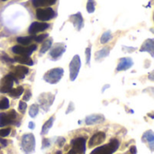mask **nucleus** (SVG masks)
Returning a JSON list of instances; mask_svg holds the SVG:
<instances>
[{"label":"nucleus","instance_id":"49530a36","mask_svg":"<svg viewBox=\"0 0 154 154\" xmlns=\"http://www.w3.org/2000/svg\"><path fill=\"white\" fill-rule=\"evenodd\" d=\"M2 1H6V0H2Z\"/></svg>","mask_w":154,"mask_h":154},{"label":"nucleus","instance_id":"c03bdc74","mask_svg":"<svg viewBox=\"0 0 154 154\" xmlns=\"http://www.w3.org/2000/svg\"><path fill=\"white\" fill-rule=\"evenodd\" d=\"M148 116H150L151 118H154V111L152 113H150V114H148Z\"/></svg>","mask_w":154,"mask_h":154},{"label":"nucleus","instance_id":"58836bf2","mask_svg":"<svg viewBox=\"0 0 154 154\" xmlns=\"http://www.w3.org/2000/svg\"><path fill=\"white\" fill-rule=\"evenodd\" d=\"M130 153L131 154H136L137 153V149L134 145H133L131 148H130Z\"/></svg>","mask_w":154,"mask_h":154},{"label":"nucleus","instance_id":"bb28decb","mask_svg":"<svg viewBox=\"0 0 154 154\" xmlns=\"http://www.w3.org/2000/svg\"><path fill=\"white\" fill-rule=\"evenodd\" d=\"M38 112H39V106L38 105H36V104H33V105H32L31 106H30V109H29V115H30V116L31 117H35L36 116H37V114H38Z\"/></svg>","mask_w":154,"mask_h":154},{"label":"nucleus","instance_id":"5701e85b","mask_svg":"<svg viewBox=\"0 0 154 154\" xmlns=\"http://www.w3.org/2000/svg\"><path fill=\"white\" fill-rule=\"evenodd\" d=\"M112 38H113V36H112L111 32H110V31H106V32H105L102 34V36H101V38H100V42H101L102 44H106V43H107L109 41H111Z\"/></svg>","mask_w":154,"mask_h":154},{"label":"nucleus","instance_id":"7c9ffc66","mask_svg":"<svg viewBox=\"0 0 154 154\" xmlns=\"http://www.w3.org/2000/svg\"><path fill=\"white\" fill-rule=\"evenodd\" d=\"M19 111L22 113V114H24V112H25V110H26V108H27V105H26V103L25 102H23V101H21L20 103H19Z\"/></svg>","mask_w":154,"mask_h":154},{"label":"nucleus","instance_id":"473e14b6","mask_svg":"<svg viewBox=\"0 0 154 154\" xmlns=\"http://www.w3.org/2000/svg\"><path fill=\"white\" fill-rule=\"evenodd\" d=\"M10 132H11V129H10V128L2 129V130H0V136L5 137V136H7V135L10 134Z\"/></svg>","mask_w":154,"mask_h":154},{"label":"nucleus","instance_id":"39448f33","mask_svg":"<svg viewBox=\"0 0 154 154\" xmlns=\"http://www.w3.org/2000/svg\"><path fill=\"white\" fill-rule=\"evenodd\" d=\"M14 81L18 82L11 73L5 76L2 79V80L0 81V92L1 93H9L13 88V85H14Z\"/></svg>","mask_w":154,"mask_h":154},{"label":"nucleus","instance_id":"c756f323","mask_svg":"<svg viewBox=\"0 0 154 154\" xmlns=\"http://www.w3.org/2000/svg\"><path fill=\"white\" fill-rule=\"evenodd\" d=\"M86 61H87V64L89 65L90 64V58H91V46L88 47L86 49Z\"/></svg>","mask_w":154,"mask_h":154},{"label":"nucleus","instance_id":"72a5a7b5","mask_svg":"<svg viewBox=\"0 0 154 154\" xmlns=\"http://www.w3.org/2000/svg\"><path fill=\"white\" fill-rule=\"evenodd\" d=\"M46 37H48V34H47V33H44V34H41V35H39V36H35L34 40L36 41V42H42Z\"/></svg>","mask_w":154,"mask_h":154},{"label":"nucleus","instance_id":"0eeeda50","mask_svg":"<svg viewBox=\"0 0 154 154\" xmlns=\"http://www.w3.org/2000/svg\"><path fill=\"white\" fill-rule=\"evenodd\" d=\"M55 16H56V13L51 7L39 8L36 11V17H37V19H39L40 21H42V22L49 21V20L54 18Z\"/></svg>","mask_w":154,"mask_h":154},{"label":"nucleus","instance_id":"dca6fc26","mask_svg":"<svg viewBox=\"0 0 154 154\" xmlns=\"http://www.w3.org/2000/svg\"><path fill=\"white\" fill-rule=\"evenodd\" d=\"M140 51L148 52L152 58H154V39H147L143 42L140 48Z\"/></svg>","mask_w":154,"mask_h":154},{"label":"nucleus","instance_id":"cd10ccee","mask_svg":"<svg viewBox=\"0 0 154 154\" xmlns=\"http://www.w3.org/2000/svg\"><path fill=\"white\" fill-rule=\"evenodd\" d=\"M96 9V3L95 0H88V4H87V10L89 14H92L95 12Z\"/></svg>","mask_w":154,"mask_h":154},{"label":"nucleus","instance_id":"f704fd0d","mask_svg":"<svg viewBox=\"0 0 154 154\" xmlns=\"http://www.w3.org/2000/svg\"><path fill=\"white\" fill-rule=\"evenodd\" d=\"M123 51H125V52H128V53H131V52H134V51H136V48L135 47H125V46H124L123 47Z\"/></svg>","mask_w":154,"mask_h":154},{"label":"nucleus","instance_id":"9d476101","mask_svg":"<svg viewBox=\"0 0 154 154\" xmlns=\"http://www.w3.org/2000/svg\"><path fill=\"white\" fill-rule=\"evenodd\" d=\"M49 26H50V25H49L48 23H43V22H33V23L30 25V27H29V29H28V32H29L30 34L34 35V34H36V33H38V32H40L45 31L46 29L49 28Z\"/></svg>","mask_w":154,"mask_h":154},{"label":"nucleus","instance_id":"4468645a","mask_svg":"<svg viewBox=\"0 0 154 154\" xmlns=\"http://www.w3.org/2000/svg\"><path fill=\"white\" fill-rule=\"evenodd\" d=\"M134 65V61L131 58L125 57V58H121L119 60V63L116 67V72L119 71H124L129 69L132 66Z\"/></svg>","mask_w":154,"mask_h":154},{"label":"nucleus","instance_id":"aec40b11","mask_svg":"<svg viewBox=\"0 0 154 154\" xmlns=\"http://www.w3.org/2000/svg\"><path fill=\"white\" fill-rule=\"evenodd\" d=\"M109 53H110V48L106 47V48H103L102 50L97 51L95 54V58L97 60H102L103 59L106 58L109 55Z\"/></svg>","mask_w":154,"mask_h":154},{"label":"nucleus","instance_id":"79ce46f5","mask_svg":"<svg viewBox=\"0 0 154 154\" xmlns=\"http://www.w3.org/2000/svg\"><path fill=\"white\" fill-rule=\"evenodd\" d=\"M0 142L3 143V145H4V146H6V143H6V141H5V140H3V139H0Z\"/></svg>","mask_w":154,"mask_h":154},{"label":"nucleus","instance_id":"f03ea898","mask_svg":"<svg viewBox=\"0 0 154 154\" xmlns=\"http://www.w3.org/2000/svg\"><path fill=\"white\" fill-rule=\"evenodd\" d=\"M63 72L64 71L61 68L52 69L45 73V75L43 76V79L50 84H56L61 79Z\"/></svg>","mask_w":154,"mask_h":154},{"label":"nucleus","instance_id":"393cba45","mask_svg":"<svg viewBox=\"0 0 154 154\" xmlns=\"http://www.w3.org/2000/svg\"><path fill=\"white\" fill-rule=\"evenodd\" d=\"M53 121H54V118L51 117V118H50V119L43 125L42 129V134H46L48 133V131L51 129V127L52 125H53Z\"/></svg>","mask_w":154,"mask_h":154},{"label":"nucleus","instance_id":"20e7f679","mask_svg":"<svg viewBox=\"0 0 154 154\" xmlns=\"http://www.w3.org/2000/svg\"><path fill=\"white\" fill-rule=\"evenodd\" d=\"M80 67H81L80 57L79 55H75L69 63V79L71 81H74L77 79Z\"/></svg>","mask_w":154,"mask_h":154},{"label":"nucleus","instance_id":"1a4fd4ad","mask_svg":"<svg viewBox=\"0 0 154 154\" xmlns=\"http://www.w3.org/2000/svg\"><path fill=\"white\" fill-rule=\"evenodd\" d=\"M16 118V113L14 110H11L9 113L0 114V127L5 126L7 125L13 124Z\"/></svg>","mask_w":154,"mask_h":154},{"label":"nucleus","instance_id":"4be33fe9","mask_svg":"<svg viewBox=\"0 0 154 154\" xmlns=\"http://www.w3.org/2000/svg\"><path fill=\"white\" fill-rule=\"evenodd\" d=\"M143 143H151L154 141V132L152 130H148L147 132H145L143 135Z\"/></svg>","mask_w":154,"mask_h":154},{"label":"nucleus","instance_id":"2f4dec72","mask_svg":"<svg viewBox=\"0 0 154 154\" xmlns=\"http://www.w3.org/2000/svg\"><path fill=\"white\" fill-rule=\"evenodd\" d=\"M143 93H147L148 95H150L152 97L154 98V88H152V87H150V88H147L143 89Z\"/></svg>","mask_w":154,"mask_h":154},{"label":"nucleus","instance_id":"09e8293b","mask_svg":"<svg viewBox=\"0 0 154 154\" xmlns=\"http://www.w3.org/2000/svg\"><path fill=\"white\" fill-rule=\"evenodd\" d=\"M153 20H154V15H153Z\"/></svg>","mask_w":154,"mask_h":154},{"label":"nucleus","instance_id":"f8f14e48","mask_svg":"<svg viewBox=\"0 0 154 154\" xmlns=\"http://www.w3.org/2000/svg\"><path fill=\"white\" fill-rule=\"evenodd\" d=\"M106 140V134L103 132H98L95 134L89 140L88 142V147L92 148L95 146H97L101 143H103Z\"/></svg>","mask_w":154,"mask_h":154},{"label":"nucleus","instance_id":"de8ad7c7","mask_svg":"<svg viewBox=\"0 0 154 154\" xmlns=\"http://www.w3.org/2000/svg\"><path fill=\"white\" fill-rule=\"evenodd\" d=\"M58 154H60V152H58Z\"/></svg>","mask_w":154,"mask_h":154},{"label":"nucleus","instance_id":"412c9836","mask_svg":"<svg viewBox=\"0 0 154 154\" xmlns=\"http://www.w3.org/2000/svg\"><path fill=\"white\" fill-rule=\"evenodd\" d=\"M35 36H25V37H18L17 42L21 45H29L32 40H34Z\"/></svg>","mask_w":154,"mask_h":154},{"label":"nucleus","instance_id":"f257e3e1","mask_svg":"<svg viewBox=\"0 0 154 154\" xmlns=\"http://www.w3.org/2000/svg\"><path fill=\"white\" fill-rule=\"evenodd\" d=\"M120 143L117 139H113L109 143L96 148L90 154H113L119 148Z\"/></svg>","mask_w":154,"mask_h":154},{"label":"nucleus","instance_id":"c9c22d12","mask_svg":"<svg viewBox=\"0 0 154 154\" xmlns=\"http://www.w3.org/2000/svg\"><path fill=\"white\" fill-rule=\"evenodd\" d=\"M31 97H32L31 91H30V90H26V92H25V94H24L23 99V101H28V100L31 98Z\"/></svg>","mask_w":154,"mask_h":154},{"label":"nucleus","instance_id":"37998d69","mask_svg":"<svg viewBox=\"0 0 154 154\" xmlns=\"http://www.w3.org/2000/svg\"><path fill=\"white\" fill-rule=\"evenodd\" d=\"M29 127H30L31 129H33V127H34V125H33V123H32V122L29 123Z\"/></svg>","mask_w":154,"mask_h":154},{"label":"nucleus","instance_id":"a878e982","mask_svg":"<svg viewBox=\"0 0 154 154\" xmlns=\"http://www.w3.org/2000/svg\"><path fill=\"white\" fill-rule=\"evenodd\" d=\"M52 42H53V40H52L51 38V39H48L47 41H45V42H43L42 46V49H41L40 52H41V53H45V52L51 47Z\"/></svg>","mask_w":154,"mask_h":154},{"label":"nucleus","instance_id":"ddd939ff","mask_svg":"<svg viewBox=\"0 0 154 154\" xmlns=\"http://www.w3.org/2000/svg\"><path fill=\"white\" fill-rule=\"evenodd\" d=\"M65 51H66V45L64 43H57L51 49L50 54H51V57L53 59V60H56L65 52Z\"/></svg>","mask_w":154,"mask_h":154},{"label":"nucleus","instance_id":"7ed1b4c3","mask_svg":"<svg viewBox=\"0 0 154 154\" xmlns=\"http://www.w3.org/2000/svg\"><path fill=\"white\" fill-rule=\"evenodd\" d=\"M71 150L69 154H84L86 151V138L79 137L71 141Z\"/></svg>","mask_w":154,"mask_h":154},{"label":"nucleus","instance_id":"6e6552de","mask_svg":"<svg viewBox=\"0 0 154 154\" xmlns=\"http://www.w3.org/2000/svg\"><path fill=\"white\" fill-rule=\"evenodd\" d=\"M37 49V46L35 44L28 46V47H23L21 45H15L12 48V51L17 55L21 56H30L32 53Z\"/></svg>","mask_w":154,"mask_h":154},{"label":"nucleus","instance_id":"4c0bfd02","mask_svg":"<svg viewBox=\"0 0 154 154\" xmlns=\"http://www.w3.org/2000/svg\"><path fill=\"white\" fill-rule=\"evenodd\" d=\"M49 144H50L49 140H47V139H43V141H42V148L48 147V146H49Z\"/></svg>","mask_w":154,"mask_h":154},{"label":"nucleus","instance_id":"9b49d317","mask_svg":"<svg viewBox=\"0 0 154 154\" xmlns=\"http://www.w3.org/2000/svg\"><path fill=\"white\" fill-rule=\"evenodd\" d=\"M29 69L26 68V67H23V66H21V65H18L16 67H14L12 68L11 69V74L15 78V79L18 81L19 79H23L25 75L28 73ZM19 82V81H18Z\"/></svg>","mask_w":154,"mask_h":154},{"label":"nucleus","instance_id":"e433bc0d","mask_svg":"<svg viewBox=\"0 0 154 154\" xmlns=\"http://www.w3.org/2000/svg\"><path fill=\"white\" fill-rule=\"evenodd\" d=\"M2 59H3L5 61H6V62H9V63H14V62H15L14 59H11V58H9V57H8L7 55H5V54L2 56Z\"/></svg>","mask_w":154,"mask_h":154},{"label":"nucleus","instance_id":"c85d7f7f","mask_svg":"<svg viewBox=\"0 0 154 154\" xmlns=\"http://www.w3.org/2000/svg\"><path fill=\"white\" fill-rule=\"evenodd\" d=\"M9 107V100L6 97H3L0 100V109H7Z\"/></svg>","mask_w":154,"mask_h":154},{"label":"nucleus","instance_id":"a18cd8bd","mask_svg":"<svg viewBox=\"0 0 154 154\" xmlns=\"http://www.w3.org/2000/svg\"><path fill=\"white\" fill-rule=\"evenodd\" d=\"M151 32L154 34V28H151Z\"/></svg>","mask_w":154,"mask_h":154},{"label":"nucleus","instance_id":"2eb2a0df","mask_svg":"<svg viewBox=\"0 0 154 154\" xmlns=\"http://www.w3.org/2000/svg\"><path fill=\"white\" fill-rule=\"evenodd\" d=\"M69 21L73 23V25L75 26V28L78 31H80L82 29V27L84 26V20H83L81 13H79V12L75 14L70 15Z\"/></svg>","mask_w":154,"mask_h":154},{"label":"nucleus","instance_id":"6ab92c4d","mask_svg":"<svg viewBox=\"0 0 154 154\" xmlns=\"http://www.w3.org/2000/svg\"><path fill=\"white\" fill-rule=\"evenodd\" d=\"M14 61H17L21 64H25V65H28V66H32L33 64L32 62V60L29 57V56H21V55H18V56H15L14 58Z\"/></svg>","mask_w":154,"mask_h":154},{"label":"nucleus","instance_id":"f3484780","mask_svg":"<svg viewBox=\"0 0 154 154\" xmlns=\"http://www.w3.org/2000/svg\"><path fill=\"white\" fill-rule=\"evenodd\" d=\"M105 121V117L102 115H92L86 118V124L88 125H95V124H100Z\"/></svg>","mask_w":154,"mask_h":154},{"label":"nucleus","instance_id":"b1692460","mask_svg":"<svg viewBox=\"0 0 154 154\" xmlns=\"http://www.w3.org/2000/svg\"><path fill=\"white\" fill-rule=\"evenodd\" d=\"M23 92V87H18L14 89H12L10 92H9V95L10 97H14V98H18Z\"/></svg>","mask_w":154,"mask_h":154},{"label":"nucleus","instance_id":"a211bd4d","mask_svg":"<svg viewBox=\"0 0 154 154\" xmlns=\"http://www.w3.org/2000/svg\"><path fill=\"white\" fill-rule=\"evenodd\" d=\"M57 0H32V5L34 7H46L51 6L56 3Z\"/></svg>","mask_w":154,"mask_h":154},{"label":"nucleus","instance_id":"a19ab883","mask_svg":"<svg viewBox=\"0 0 154 154\" xmlns=\"http://www.w3.org/2000/svg\"><path fill=\"white\" fill-rule=\"evenodd\" d=\"M149 148L152 152H154V141L153 142H151L149 143Z\"/></svg>","mask_w":154,"mask_h":154},{"label":"nucleus","instance_id":"ea45409f","mask_svg":"<svg viewBox=\"0 0 154 154\" xmlns=\"http://www.w3.org/2000/svg\"><path fill=\"white\" fill-rule=\"evenodd\" d=\"M148 79H149L151 81H153L154 82V70H152V72H150V73H149V75H148Z\"/></svg>","mask_w":154,"mask_h":154},{"label":"nucleus","instance_id":"423d86ee","mask_svg":"<svg viewBox=\"0 0 154 154\" xmlns=\"http://www.w3.org/2000/svg\"><path fill=\"white\" fill-rule=\"evenodd\" d=\"M35 145V140L32 134H25L22 138V148L25 152V153L29 154L33 152Z\"/></svg>","mask_w":154,"mask_h":154}]
</instances>
